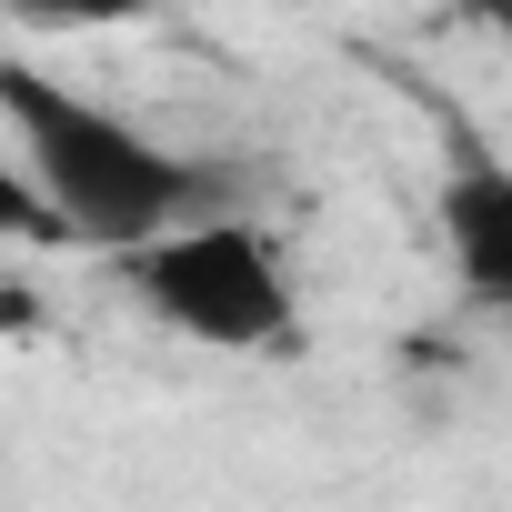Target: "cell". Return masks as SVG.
<instances>
[{"instance_id": "1", "label": "cell", "mask_w": 512, "mask_h": 512, "mask_svg": "<svg viewBox=\"0 0 512 512\" xmlns=\"http://www.w3.org/2000/svg\"><path fill=\"white\" fill-rule=\"evenodd\" d=\"M0 111H11V151L21 171L41 181L51 221L71 251H101V262H131L141 241L181 231V221H211V211H241L231 181L151 131H131L121 111L61 91L41 61H11L0 71Z\"/></svg>"}, {"instance_id": "2", "label": "cell", "mask_w": 512, "mask_h": 512, "mask_svg": "<svg viewBox=\"0 0 512 512\" xmlns=\"http://www.w3.org/2000/svg\"><path fill=\"white\" fill-rule=\"evenodd\" d=\"M121 292L181 332L191 352H231V362H272L302 342V292H292V262L262 221L241 211H211V221H181L161 241H141L131 262H111Z\"/></svg>"}, {"instance_id": "3", "label": "cell", "mask_w": 512, "mask_h": 512, "mask_svg": "<svg viewBox=\"0 0 512 512\" xmlns=\"http://www.w3.org/2000/svg\"><path fill=\"white\" fill-rule=\"evenodd\" d=\"M442 262L472 312H512V161H462L442 181Z\"/></svg>"}, {"instance_id": "4", "label": "cell", "mask_w": 512, "mask_h": 512, "mask_svg": "<svg viewBox=\"0 0 512 512\" xmlns=\"http://www.w3.org/2000/svg\"><path fill=\"white\" fill-rule=\"evenodd\" d=\"M21 31H131L151 21V0H0Z\"/></svg>"}, {"instance_id": "5", "label": "cell", "mask_w": 512, "mask_h": 512, "mask_svg": "<svg viewBox=\"0 0 512 512\" xmlns=\"http://www.w3.org/2000/svg\"><path fill=\"white\" fill-rule=\"evenodd\" d=\"M452 11H462L472 31H502V41H512V0H452Z\"/></svg>"}]
</instances>
